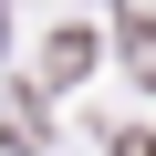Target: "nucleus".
I'll return each instance as SVG.
<instances>
[{"mask_svg": "<svg viewBox=\"0 0 156 156\" xmlns=\"http://www.w3.org/2000/svg\"><path fill=\"white\" fill-rule=\"evenodd\" d=\"M115 42H125V73L156 94V21H146V11H115Z\"/></svg>", "mask_w": 156, "mask_h": 156, "instance_id": "2", "label": "nucleus"}, {"mask_svg": "<svg viewBox=\"0 0 156 156\" xmlns=\"http://www.w3.org/2000/svg\"><path fill=\"white\" fill-rule=\"evenodd\" d=\"M115 156H156V135H115Z\"/></svg>", "mask_w": 156, "mask_h": 156, "instance_id": "3", "label": "nucleus"}, {"mask_svg": "<svg viewBox=\"0 0 156 156\" xmlns=\"http://www.w3.org/2000/svg\"><path fill=\"white\" fill-rule=\"evenodd\" d=\"M83 73H94V31L73 21V31H52V42H42V83H83Z\"/></svg>", "mask_w": 156, "mask_h": 156, "instance_id": "1", "label": "nucleus"}]
</instances>
